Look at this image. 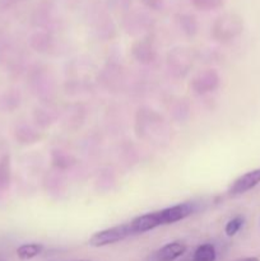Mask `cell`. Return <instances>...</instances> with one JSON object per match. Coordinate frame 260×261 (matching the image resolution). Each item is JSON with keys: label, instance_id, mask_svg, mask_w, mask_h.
Listing matches in <instances>:
<instances>
[{"label": "cell", "instance_id": "6da1fadb", "mask_svg": "<svg viewBox=\"0 0 260 261\" xmlns=\"http://www.w3.org/2000/svg\"><path fill=\"white\" fill-rule=\"evenodd\" d=\"M195 203L185 201V203L177 204V205L168 206V208L161 209V211L137 217L130 222V226H132L134 234H142L152 231L157 227L167 226V224H173L176 222L183 221L195 213Z\"/></svg>", "mask_w": 260, "mask_h": 261}, {"label": "cell", "instance_id": "7a4b0ae2", "mask_svg": "<svg viewBox=\"0 0 260 261\" xmlns=\"http://www.w3.org/2000/svg\"><path fill=\"white\" fill-rule=\"evenodd\" d=\"M130 236H134V232H133L129 222V223L120 224V226H115L111 227V228L103 229V231L96 232L94 234H92L88 244L93 247H103L124 241L125 239Z\"/></svg>", "mask_w": 260, "mask_h": 261}, {"label": "cell", "instance_id": "3957f363", "mask_svg": "<svg viewBox=\"0 0 260 261\" xmlns=\"http://www.w3.org/2000/svg\"><path fill=\"white\" fill-rule=\"evenodd\" d=\"M260 184V168L256 170L249 171V172L244 173L240 176L239 178L233 181L228 189V195L229 196H239L242 194L247 193V191L252 190L255 186Z\"/></svg>", "mask_w": 260, "mask_h": 261}, {"label": "cell", "instance_id": "277c9868", "mask_svg": "<svg viewBox=\"0 0 260 261\" xmlns=\"http://www.w3.org/2000/svg\"><path fill=\"white\" fill-rule=\"evenodd\" d=\"M186 250H188V246L184 242L173 241L162 246L157 251L152 252L147 257V261H175L183 256Z\"/></svg>", "mask_w": 260, "mask_h": 261}, {"label": "cell", "instance_id": "5b68a950", "mask_svg": "<svg viewBox=\"0 0 260 261\" xmlns=\"http://www.w3.org/2000/svg\"><path fill=\"white\" fill-rule=\"evenodd\" d=\"M219 84V76L218 74L216 73L212 69H208V70H204L201 73H199L198 75L194 78L193 83V89L199 94H205L208 92L214 91V89L218 87Z\"/></svg>", "mask_w": 260, "mask_h": 261}, {"label": "cell", "instance_id": "8992f818", "mask_svg": "<svg viewBox=\"0 0 260 261\" xmlns=\"http://www.w3.org/2000/svg\"><path fill=\"white\" fill-rule=\"evenodd\" d=\"M241 32V23L233 18H223L217 23L214 36L221 41H227Z\"/></svg>", "mask_w": 260, "mask_h": 261}, {"label": "cell", "instance_id": "52a82bcc", "mask_svg": "<svg viewBox=\"0 0 260 261\" xmlns=\"http://www.w3.org/2000/svg\"><path fill=\"white\" fill-rule=\"evenodd\" d=\"M217 251L214 245L203 244L196 247L193 254V261H216Z\"/></svg>", "mask_w": 260, "mask_h": 261}, {"label": "cell", "instance_id": "ba28073f", "mask_svg": "<svg viewBox=\"0 0 260 261\" xmlns=\"http://www.w3.org/2000/svg\"><path fill=\"white\" fill-rule=\"evenodd\" d=\"M43 245L41 244H24L17 249V256L20 260H31L42 254Z\"/></svg>", "mask_w": 260, "mask_h": 261}, {"label": "cell", "instance_id": "9c48e42d", "mask_svg": "<svg viewBox=\"0 0 260 261\" xmlns=\"http://www.w3.org/2000/svg\"><path fill=\"white\" fill-rule=\"evenodd\" d=\"M12 170H10V157L3 155L0 158V190H7L10 185Z\"/></svg>", "mask_w": 260, "mask_h": 261}, {"label": "cell", "instance_id": "30bf717a", "mask_svg": "<svg viewBox=\"0 0 260 261\" xmlns=\"http://www.w3.org/2000/svg\"><path fill=\"white\" fill-rule=\"evenodd\" d=\"M244 222L245 218L242 216L233 217V218L229 219V221L227 222L226 227H224V233L228 237L236 236V234L239 233L240 229L242 228V226H244Z\"/></svg>", "mask_w": 260, "mask_h": 261}, {"label": "cell", "instance_id": "8fae6325", "mask_svg": "<svg viewBox=\"0 0 260 261\" xmlns=\"http://www.w3.org/2000/svg\"><path fill=\"white\" fill-rule=\"evenodd\" d=\"M54 165L58 166V167H68L70 163H69V157L61 154V153H54Z\"/></svg>", "mask_w": 260, "mask_h": 261}, {"label": "cell", "instance_id": "7c38bea8", "mask_svg": "<svg viewBox=\"0 0 260 261\" xmlns=\"http://www.w3.org/2000/svg\"><path fill=\"white\" fill-rule=\"evenodd\" d=\"M236 261H260V259L255 256H249V257H242V259H239Z\"/></svg>", "mask_w": 260, "mask_h": 261}, {"label": "cell", "instance_id": "4fadbf2b", "mask_svg": "<svg viewBox=\"0 0 260 261\" xmlns=\"http://www.w3.org/2000/svg\"><path fill=\"white\" fill-rule=\"evenodd\" d=\"M79 261H89V260H79Z\"/></svg>", "mask_w": 260, "mask_h": 261}]
</instances>
